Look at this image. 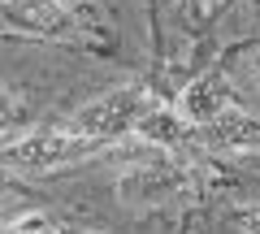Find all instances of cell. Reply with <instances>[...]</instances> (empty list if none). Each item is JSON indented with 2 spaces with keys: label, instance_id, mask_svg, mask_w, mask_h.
I'll return each mask as SVG.
<instances>
[{
  "label": "cell",
  "instance_id": "cell-1",
  "mask_svg": "<svg viewBox=\"0 0 260 234\" xmlns=\"http://www.w3.org/2000/svg\"><path fill=\"white\" fill-rule=\"evenodd\" d=\"M152 104H156V100H152V91L143 83L113 87V91L95 95L91 104H83V109L70 117V130H78L91 148H100V143H117V139H126V135H135V122H139Z\"/></svg>",
  "mask_w": 260,
  "mask_h": 234
},
{
  "label": "cell",
  "instance_id": "cell-2",
  "mask_svg": "<svg viewBox=\"0 0 260 234\" xmlns=\"http://www.w3.org/2000/svg\"><path fill=\"white\" fill-rule=\"evenodd\" d=\"M91 143L83 139L78 130L70 126H35V130H22V135H9L0 156L9 160L13 169H26V174H44V169H56V165H70V160L87 156Z\"/></svg>",
  "mask_w": 260,
  "mask_h": 234
},
{
  "label": "cell",
  "instance_id": "cell-3",
  "mask_svg": "<svg viewBox=\"0 0 260 234\" xmlns=\"http://www.w3.org/2000/svg\"><path fill=\"white\" fill-rule=\"evenodd\" d=\"M225 109H234V87L225 78V70H217V65L204 70V74H195L182 87V95H178V113H182L195 130L208 126L213 117H221Z\"/></svg>",
  "mask_w": 260,
  "mask_h": 234
},
{
  "label": "cell",
  "instance_id": "cell-4",
  "mask_svg": "<svg viewBox=\"0 0 260 234\" xmlns=\"http://www.w3.org/2000/svg\"><path fill=\"white\" fill-rule=\"evenodd\" d=\"M178 187H182V169L169 165L165 156L160 160H135L130 169H121V178H117L121 204H156V199H165Z\"/></svg>",
  "mask_w": 260,
  "mask_h": 234
},
{
  "label": "cell",
  "instance_id": "cell-5",
  "mask_svg": "<svg viewBox=\"0 0 260 234\" xmlns=\"http://www.w3.org/2000/svg\"><path fill=\"white\" fill-rule=\"evenodd\" d=\"M0 18L35 35H65L74 26V13L61 0H0Z\"/></svg>",
  "mask_w": 260,
  "mask_h": 234
},
{
  "label": "cell",
  "instance_id": "cell-6",
  "mask_svg": "<svg viewBox=\"0 0 260 234\" xmlns=\"http://www.w3.org/2000/svg\"><path fill=\"white\" fill-rule=\"evenodd\" d=\"M135 139L148 143V148L174 152V148H186V143H195V126L186 122L178 109H169V104H152V109L143 113L139 122H135Z\"/></svg>",
  "mask_w": 260,
  "mask_h": 234
},
{
  "label": "cell",
  "instance_id": "cell-7",
  "mask_svg": "<svg viewBox=\"0 0 260 234\" xmlns=\"http://www.w3.org/2000/svg\"><path fill=\"white\" fill-rule=\"evenodd\" d=\"M195 143H208V148H225V152H247L260 148V117L243 109H225L221 117H213L208 126L195 130Z\"/></svg>",
  "mask_w": 260,
  "mask_h": 234
},
{
  "label": "cell",
  "instance_id": "cell-8",
  "mask_svg": "<svg viewBox=\"0 0 260 234\" xmlns=\"http://www.w3.org/2000/svg\"><path fill=\"white\" fill-rule=\"evenodd\" d=\"M18 122H22V104H18V95L9 91V87H0V139L9 130H18Z\"/></svg>",
  "mask_w": 260,
  "mask_h": 234
},
{
  "label": "cell",
  "instance_id": "cell-9",
  "mask_svg": "<svg viewBox=\"0 0 260 234\" xmlns=\"http://www.w3.org/2000/svg\"><path fill=\"white\" fill-rule=\"evenodd\" d=\"M234 221H239V230H243V234H260V199H256V204L234 208Z\"/></svg>",
  "mask_w": 260,
  "mask_h": 234
},
{
  "label": "cell",
  "instance_id": "cell-10",
  "mask_svg": "<svg viewBox=\"0 0 260 234\" xmlns=\"http://www.w3.org/2000/svg\"><path fill=\"white\" fill-rule=\"evenodd\" d=\"M186 5H191L195 13H213L217 5H225V0H186Z\"/></svg>",
  "mask_w": 260,
  "mask_h": 234
},
{
  "label": "cell",
  "instance_id": "cell-11",
  "mask_svg": "<svg viewBox=\"0 0 260 234\" xmlns=\"http://www.w3.org/2000/svg\"><path fill=\"white\" fill-rule=\"evenodd\" d=\"M56 234H100V230H56Z\"/></svg>",
  "mask_w": 260,
  "mask_h": 234
},
{
  "label": "cell",
  "instance_id": "cell-12",
  "mask_svg": "<svg viewBox=\"0 0 260 234\" xmlns=\"http://www.w3.org/2000/svg\"><path fill=\"white\" fill-rule=\"evenodd\" d=\"M9 234H13V230H9Z\"/></svg>",
  "mask_w": 260,
  "mask_h": 234
}]
</instances>
